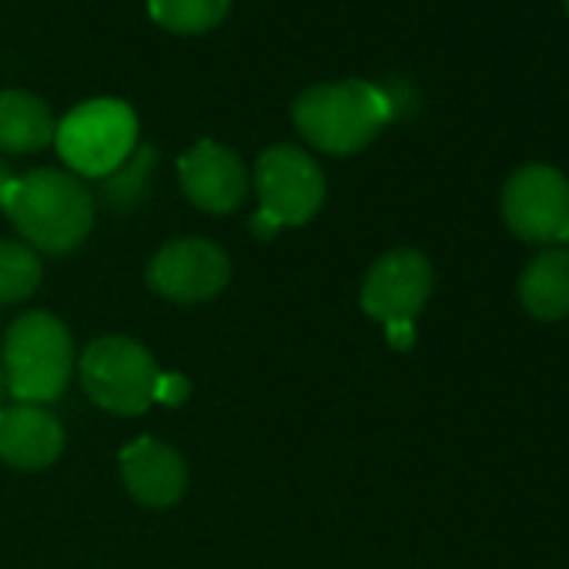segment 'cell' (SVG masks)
I'll return each instance as SVG.
<instances>
[{
  "label": "cell",
  "mask_w": 569,
  "mask_h": 569,
  "mask_svg": "<svg viewBox=\"0 0 569 569\" xmlns=\"http://www.w3.org/2000/svg\"><path fill=\"white\" fill-rule=\"evenodd\" d=\"M0 208L34 251L51 254L78 248L94 224V194L81 178L58 168L18 174Z\"/></svg>",
  "instance_id": "1"
},
{
  "label": "cell",
  "mask_w": 569,
  "mask_h": 569,
  "mask_svg": "<svg viewBox=\"0 0 569 569\" xmlns=\"http://www.w3.org/2000/svg\"><path fill=\"white\" fill-rule=\"evenodd\" d=\"M296 128L326 154H356L392 121L386 88L369 81H332L309 88L292 108Z\"/></svg>",
  "instance_id": "2"
},
{
  "label": "cell",
  "mask_w": 569,
  "mask_h": 569,
  "mask_svg": "<svg viewBox=\"0 0 569 569\" xmlns=\"http://www.w3.org/2000/svg\"><path fill=\"white\" fill-rule=\"evenodd\" d=\"M4 389L28 406L54 402L71 379L74 346L61 319L48 312L21 316L4 336Z\"/></svg>",
  "instance_id": "3"
},
{
  "label": "cell",
  "mask_w": 569,
  "mask_h": 569,
  "mask_svg": "<svg viewBox=\"0 0 569 569\" xmlns=\"http://www.w3.org/2000/svg\"><path fill=\"white\" fill-rule=\"evenodd\" d=\"M254 191L261 211L251 218V231L271 238L284 224H306L319 214L326 204V174L302 148L274 144L254 164Z\"/></svg>",
  "instance_id": "4"
},
{
  "label": "cell",
  "mask_w": 569,
  "mask_h": 569,
  "mask_svg": "<svg viewBox=\"0 0 569 569\" xmlns=\"http://www.w3.org/2000/svg\"><path fill=\"white\" fill-rule=\"evenodd\" d=\"M58 154L84 178H108L138 148V114L114 98L74 108L54 131Z\"/></svg>",
  "instance_id": "5"
},
{
  "label": "cell",
  "mask_w": 569,
  "mask_h": 569,
  "mask_svg": "<svg viewBox=\"0 0 569 569\" xmlns=\"http://www.w3.org/2000/svg\"><path fill=\"white\" fill-rule=\"evenodd\" d=\"M161 372L151 352L124 336L98 339L81 356V382L94 406L114 416H141L161 399Z\"/></svg>",
  "instance_id": "6"
},
{
  "label": "cell",
  "mask_w": 569,
  "mask_h": 569,
  "mask_svg": "<svg viewBox=\"0 0 569 569\" xmlns=\"http://www.w3.org/2000/svg\"><path fill=\"white\" fill-rule=\"evenodd\" d=\"M432 296V264L416 248H396L382 254L362 281V309L389 332H409L416 316Z\"/></svg>",
  "instance_id": "7"
},
{
  "label": "cell",
  "mask_w": 569,
  "mask_h": 569,
  "mask_svg": "<svg viewBox=\"0 0 569 569\" xmlns=\"http://www.w3.org/2000/svg\"><path fill=\"white\" fill-rule=\"evenodd\" d=\"M502 218L522 241H559L569 228V181L549 164L519 168L502 188Z\"/></svg>",
  "instance_id": "8"
},
{
  "label": "cell",
  "mask_w": 569,
  "mask_h": 569,
  "mask_svg": "<svg viewBox=\"0 0 569 569\" xmlns=\"http://www.w3.org/2000/svg\"><path fill=\"white\" fill-rule=\"evenodd\" d=\"M231 278L228 254L208 238H178L168 241L148 261V284L168 302L198 306L214 299Z\"/></svg>",
  "instance_id": "9"
},
{
  "label": "cell",
  "mask_w": 569,
  "mask_h": 569,
  "mask_svg": "<svg viewBox=\"0 0 569 569\" xmlns=\"http://www.w3.org/2000/svg\"><path fill=\"white\" fill-rule=\"evenodd\" d=\"M178 178L184 198L211 214H228L241 208L248 194V171L241 158L214 141H198L178 161Z\"/></svg>",
  "instance_id": "10"
},
{
  "label": "cell",
  "mask_w": 569,
  "mask_h": 569,
  "mask_svg": "<svg viewBox=\"0 0 569 569\" xmlns=\"http://www.w3.org/2000/svg\"><path fill=\"white\" fill-rule=\"evenodd\" d=\"M121 479L131 499H138L141 506L168 509L184 496L188 469L171 446L158 439H138L121 452Z\"/></svg>",
  "instance_id": "11"
},
{
  "label": "cell",
  "mask_w": 569,
  "mask_h": 569,
  "mask_svg": "<svg viewBox=\"0 0 569 569\" xmlns=\"http://www.w3.org/2000/svg\"><path fill=\"white\" fill-rule=\"evenodd\" d=\"M64 449L61 422L41 406H8L0 409V459L14 469H44Z\"/></svg>",
  "instance_id": "12"
},
{
  "label": "cell",
  "mask_w": 569,
  "mask_h": 569,
  "mask_svg": "<svg viewBox=\"0 0 569 569\" xmlns=\"http://www.w3.org/2000/svg\"><path fill=\"white\" fill-rule=\"evenodd\" d=\"M519 302L532 319L556 322L569 316V251L546 248L519 274Z\"/></svg>",
  "instance_id": "13"
},
{
  "label": "cell",
  "mask_w": 569,
  "mask_h": 569,
  "mask_svg": "<svg viewBox=\"0 0 569 569\" xmlns=\"http://www.w3.org/2000/svg\"><path fill=\"white\" fill-rule=\"evenodd\" d=\"M51 108L31 91H0V151L34 154L54 141Z\"/></svg>",
  "instance_id": "14"
},
{
  "label": "cell",
  "mask_w": 569,
  "mask_h": 569,
  "mask_svg": "<svg viewBox=\"0 0 569 569\" xmlns=\"http://www.w3.org/2000/svg\"><path fill=\"white\" fill-rule=\"evenodd\" d=\"M231 0H148L151 18L174 34H204L228 18Z\"/></svg>",
  "instance_id": "15"
},
{
  "label": "cell",
  "mask_w": 569,
  "mask_h": 569,
  "mask_svg": "<svg viewBox=\"0 0 569 569\" xmlns=\"http://www.w3.org/2000/svg\"><path fill=\"white\" fill-rule=\"evenodd\" d=\"M41 258L24 241H0V306L24 302L41 284Z\"/></svg>",
  "instance_id": "16"
},
{
  "label": "cell",
  "mask_w": 569,
  "mask_h": 569,
  "mask_svg": "<svg viewBox=\"0 0 569 569\" xmlns=\"http://www.w3.org/2000/svg\"><path fill=\"white\" fill-rule=\"evenodd\" d=\"M151 174H154V151L151 148H134L131 158L111 171L104 178V188H101V198L108 208L114 211H131L144 201L148 188H151Z\"/></svg>",
  "instance_id": "17"
},
{
  "label": "cell",
  "mask_w": 569,
  "mask_h": 569,
  "mask_svg": "<svg viewBox=\"0 0 569 569\" xmlns=\"http://www.w3.org/2000/svg\"><path fill=\"white\" fill-rule=\"evenodd\" d=\"M14 171H11V164L0 158V204H4V198H8V191H11V184H14Z\"/></svg>",
  "instance_id": "18"
},
{
  "label": "cell",
  "mask_w": 569,
  "mask_h": 569,
  "mask_svg": "<svg viewBox=\"0 0 569 569\" xmlns=\"http://www.w3.org/2000/svg\"><path fill=\"white\" fill-rule=\"evenodd\" d=\"M0 399H4V369H0Z\"/></svg>",
  "instance_id": "19"
},
{
  "label": "cell",
  "mask_w": 569,
  "mask_h": 569,
  "mask_svg": "<svg viewBox=\"0 0 569 569\" xmlns=\"http://www.w3.org/2000/svg\"><path fill=\"white\" fill-rule=\"evenodd\" d=\"M559 241H562V244H569V228H566V234H562ZM566 251H569V248H566Z\"/></svg>",
  "instance_id": "20"
},
{
  "label": "cell",
  "mask_w": 569,
  "mask_h": 569,
  "mask_svg": "<svg viewBox=\"0 0 569 569\" xmlns=\"http://www.w3.org/2000/svg\"><path fill=\"white\" fill-rule=\"evenodd\" d=\"M562 4H566V11H569V0H562Z\"/></svg>",
  "instance_id": "21"
}]
</instances>
